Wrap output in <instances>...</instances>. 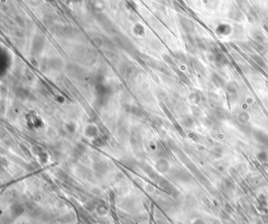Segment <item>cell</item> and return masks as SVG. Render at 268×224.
<instances>
[{"label": "cell", "instance_id": "7402d4cb", "mask_svg": "<svg viewBox=\"0 0 268 224\" xmlns=\"http://www.w3.org/2000/svg\"><path fill=\"white\" fill-rule=\"evenodd\" d=\"M252 58H253L254 61H255L259 66H261L262 68H266V63H265L264 61H263L260 57L258 56V55H253V56H252Z\"/></svg>", "mask_w": 268, "mask_h": 224}, {"label": "cell", "instance_id": "9c48e42d", "mask_svg": "<svg viewBox=\"0 0 268 224\" xmlns=\"http://www.w3.org/2000/svg\"><path fill=\"white\" fill-rule=\"evenodd\" d=\"M214 114H215V116H216L218 120H226V119H228L229 117L228 113H227V111L223 109L222 108H219V107L216 108Z\"/></svg>", "mask_w": 268, "mask_h": 224}, {"label": "cell", "instance_id": "603a6c76", "mask_svg": "<svg viewBox=\"0 0 268 224\" xmlns=\"http://www.w3.org/2000/svg\"><path fill=\"white\" fill-rule=\"evenodd\" d=\"M209 97H210V101H212L214 104H217V105H219V104H220V102H221V101H220V98H219V96L216 95V94H215V93H210V95H209Z\"/></svg>", "mask_w": 268, "mask_h": 224}, {"label": "cell", "instance_id": "d4e9b609", "mask_svg": "<svg viewBox=\"0 0 268 224\" xmlns=\"http://www.w3.org/2000/svg\"><path fill=\"white\" fill-rule=\"evenodd\" d=\"M176 57L178 58V60H179L180 62H184V63H186V62H187V58H186L185 55L183 54H182V53H179L178 54H176Z\"/></svg>", "mask_w": 268, "mask_h": 224}, {"label": "cell", "instance_id": "d6986e66", "mask_svg": "<svg viewBox=\"0 0 268 224\" xmlns=\"http://www.w3.org/2000/svg\"><path fill=\"white\" fill-rule=\"evenodd\" d=\"M152 122L153 123V125H155L157 127H160L163 126L164 122L162 120L161 118H160L159 116H154L152 117Z\"/></svg>", "mask_w": 268, "mask_h": 224}, {"label": "cell", "instance_id": "5bb4252c", "mask_svg": "<svg viewBox=\"0 0 268 224\" xmlns=\"http://www.w3.org/2000/svg\"><path fill=\"white\" fill-rule=\"evenodd\" d=\"M201 97L202 96H201V93L198 92V91H195V92H193L190 94L189 98H190V101L193 102V103L198 104L199 102H201Z\"/></svg>", "mask_w": 268, "mask_h": 224}, {"label": "cell", "instance_id": "4316f807", "mask_svg": "<svg viewBox=\"0 0 268 224\" xmlns=\"http://www.w3.org/2000/svg\"><path fill=\"white\" fill-rule=\"evenodd\" d=\"M193 224H205V222L204 220L199 219H197V220H195V222H194Z\"/></svg>", "mask_w": 268, "mask_h": 224}, {"label": "cell", "instance_id": "44dd1931", "mask_svg": "<svg viewBox=\"0 0 268 224\" xmlns=\"http://www.w3.org/2000/svg\"><path fill=\"white\" fill-rule=\"evenodd\" d=\"M50 65H51V68H52L53 69H55V70L60 69L61 67H62V63H61V62L59 61V60H57V59H55V60H53V61H51V62L50 63Z\"/></svg>", "mask_w": 268, "mask_h": 224}, {"label": "cell", "instance_id": "9a60e30c", "mask_svg": "<svg viewBox=\"0 0 268 224\" xmlns=\"http://www.w3.org/2000/svg\"><path fill=\"white\" fill-rule=\"evenodd\" d=\"M85 134L87 135V136H88V137L94 138L96 136L97 134H98V129H97L94 126L89 125V126L87 127V128H86Z\"/></svg>", "mask_w": 268, "mask_h": 224}, {"label": "cell", "instance_id": "30bf717a", "mask_svg": "<svg viewBox=\"0 0 268 224\" xmlns=\"http://www.w3.org/2000/svg\"><path fill=\"white\" fill-rule=\"evenodd\" d=\"M157 168H158V170L162 172H167L169 169L168 162L164 159H160L157 163Z\"/></svg>", "mask_w": 268, "mask_h": 224}, {"label": "cell", "instance_id": "5b68a950", "mask_svg": "<svg viewBox=\"0 0 268 224\" xmlns=\"http://www.w3.org/2000/svg\"><path fill=\"white\" fill-rule=\"evenodd\" d=\"M254 135H255V139H257L259 142L263 143L266 146L268 147V135L265 134L264 132L260 131H257L254 132Z\"/></svg>", "mask_w": 268, "mask_h": 224}, {"label": "cell", "instance_id": "8992f818", "mask_svg": "<svg viewBox=\"0 0 268 224\" xmlns=\"http://www.w3.org/2000/svg\"><path fill=\"white\" fill-rule=\"evenodd\" d=\"M125 110L127 113H130L131 115L137 117H142V112L139 108L135 105H127L125 108Z\"/></svg>", "mask_w": 268, "mask_h": 224}, {"label": "cell", "instance_id": "2e32d148", "mask_svg": "<svg viewBox=\"0 0 268 224\" xmlns=\"http://www.w3.org/2000/svg\"><path fill=\"white\" fill-rule=\"evenodd\" d=\"M160 107H161V108L163 109V111L164 112V114L166 115V116L168 118L169 120H171L172 121V122H174L176 120H175L174 116H173V115H172V113L171 112V111L169 110L168 108L166 106V105H164V104L163 103V102H160Z\"/></svg>", "mask_w": 268, "mask_h": 224}, {"label": "cell", "instance_id": "277c9868", "mask_svg": "<svg viewBox=\"0 0 268 224\" xmlns=\"http://www.w3.org/2000/svg\"><path fill=\"white\" fill-rule=\"evenodd\" d=\"M15 95L18 98L21 100H25L26 98H29L31 93H29L26 89L23 88V87H17L16 90H14Z\"/></svg>", "mask_w": 268, "mask_h": 224}, {"label": "cell", "instance_id": "ba28073f", "mask_svg": "<svg viewBox=\"0 0 268 224\" xmlns=\"http://www.w3.org/2000/svg\"><path fill=\"white\" fill-rule=\"evenodd\" d=\"M181 24L183 29H184L187 32L190 33L194 32V25L191 21L187 20V19H183V20L181 21Z\"/></svg>", "mask_w": 268, "mask_h": 224}, {"label": "cell", "instance_id": "ffe728a7", "mask_svg": "<svg viewBox=\"0 0 268 224\" xmlns=\"http://www.w3.org/2000/svg\"><path fill=\"white\" fill-rule=\"evenodd\" d=\"M230 17H231L232 19L238 21L239 19H241V13L239 12V10L236 8V9H232V11L230 12Z\"/></svg>", "mask_w": 268, "mask_h": 224}, {"label": "cell", "instance_id": "3957f363", "mask_svg": "<svg viewBox=\"0 0 268 224\" xmlns=\"http://www.w3.org/2000/svg\"><path fill=\"white\" fill-rule=\"evenodd\" d=\"M212 81L218 88H223V87H226V85H227L224 79L221 76L217 74V73H213L212 74Z\"/></svg>", "mask_w": 268, "mask_h": 224}, {"label": "cell", "instance_id": "ac0fdd59", "mask_svg": "<svg viewBox=\"0 0 268 224\" xmlns=\"http://www.w3.org/2000/svg\"><path fill=\"white\" fill-rule=\"evenodd\" d=\"M257 158L260 162L266 163L268 161V154L265 151H261L258 154Z\"/></svg>", "mask_w": 268, "mask_h": 224}, {"label": "cell", "instance_id": "e0dca14e", "mask_svg": "<svg viewBox=\"0 0 268 224\" xmlns=\"http://www.w3.org/2000/svg\"><path fill=\"white\" fill-rule=\"evenodd\" d=\"M172 123H173V126H174V127H175V129L176 130V131H177L178 133L180 135L183 136V137H186V133H185V131H184V130L183 129V127H182L181 125L178 123L176 120H175L174 122H172Z\"/></svg>", "mask_w": 268, "mask_h": 224}, {"label": "cell", "instance_id": "484cf974", "mask_svg": "<svg viewBox=\"0 0 268 224\" xmlns=\"http://www.w3.org/2000/svg\"><path fill=\"white\" fill-rule=\"evenodd\" d=\"M67 128H68V131H69V132L73 133V132L75 131V129H76V127H75V126L73 124V123H69V124L67 125Z\"/></svg>", "mask_w": 268, "mask_h": 224}, {"label": "cell", "instance_id": "8fae6325", "mask_svg": "<svg viewBox=\"0 0 268 224\" xmlns=\"http://www.w3.org/2000/svg\"><path fill=\"white\" fill-rule=\"evenodd\" d=\"M181 122H182V124L184 125L186 127H188V128L192 127L194 125V119H193L191 116H187H187H184L182 117Z\"/></svg>", "mask_w": 268, "mask_h": 224}, {"label": "cell", "instance_id": "7c38bea8", "mask_svg": "<svg viewBox=\"0 0 268 224\" xmlns=\"http://www.w3.org/2000/svg\"><path fill=\"white\" fill-rule=\"evenodd\" d=\"M230 26L227 25H220L216 28V32L219 35H228L230 32Z\"/></svg>", "mask_w": 268, "mask_h": 224}, {"label": "cell", "instance_id": "83f0119b", "mask_svg": "<svg viewBox=\"0 0 268 224\" xmlns=\"http://www.w3.org/2000/svg\"><path fill=\"white\" fill-rule=\"evenodd\" d=\"M255 224H263V223L262 222H260V221H259V222H257Z\"/></svg>", "mask_w": 268, "mask_h": 224}, {"label": "cell", "instance_id": "52a82bcc", "mask_svg": "<svg viewBox=\"0 0 268 224\" xmlns=\"http://www.w3.org/2000/svg\"><path fill=\"white\" fill-rule=\"evenodd\" d=\"M173 175H174V177L176 178V179L181 181V182H183V183H188V182H190V177H189L188 175H187L186 173H184L183 172H182V171H179V170L175 171L174 173H173Z\"/></svg>", "mask_w": 268, "mask_h": 224}, {"label": "cell", "instance_id": "4fadbf2b", "mask_svg": "<svg viewBox=\"0 0 268 224\" xmlns=\"http://www.w3.org/2000/svg\"><path fill=\"white\" fill-rule=\"evenodd\" d=\"M249 118H250V116L249 114H248V112L244 111V112H240L238 116H237V120H238V122H239L240 123H241V124H245V123H248V120H249Z\"/></svg>", "mask_w": 268, "mask_h": 224}, {"label": "cell", "instance_id": "6da1fadb", "mask_svg": "<svg viewBox=\"0 0 268 224\" xmlns=\"http://www.w3.org/2000/svg\"><path fill=\"white\" fill-rule=\"evenodd\" d=\"M212 61H213L218 66H224L227 64V58L219 51H215L212 54Z\"/></svg>", "mask_w": 268, "mask_h": 224}, {"label": "cell", "instance_id": "7a4b0ae2", "mask_svg": "<svg viewBox=\"0 0 268 224\" xmlns=\"http://www.w3.org/2000/svg\"><path fill=\"white\" fill-rule=\"evenodd\" d=\"M226 90L230 98H235L238 93V86L235 82H230L226 85Z\"/></svg>", "mask_w": 268, "mask_h": 224}, {"label": "cell", "instance_id": "cb8c5ba5", "mask_svg": "<svg viewBox=\"0 0 268 224\" xmlns=\"http://www.w3.org/2000/svg\"><path fill=\"white\" fill-rule=\"evenodd\" d=\"M191 110H192L193 114H194L195 116H200L201 115V111L198 107L193 106L192 108H191Z\"/></svg>", "mask_w": 268, "mask_h": 224}]
</instances>
